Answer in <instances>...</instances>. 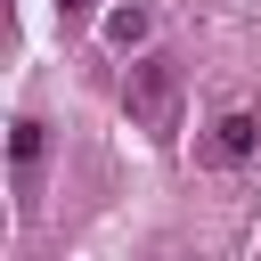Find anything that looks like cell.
<instances>
[{"label":"cell","mask_w":261,"mask_h":261,"mask_svg":"<svg viewBox=\"0 0 261 261\" xmlns=\"http://www.w3.org/2000/svg\"><path fill=\"white\" fill-rule=\"evenodd\" d=\"M106 33H114V49H130V41H147V8H122V16L106 24Z\"/></svg>","instance_id":"cell-4"},{"label":"cell","mask_w":261,"mask_h":261,"mask_svg":"<svg viewBox=\"0 0 261 261\" xmlns=\"http://www.w3.org/2000/svg\"><path fill=\"white\" fill-rule=\"evenodd\" d=\"M8 147H16V179H33V163H41V122H33V114H24V122H16V139H8Z\"/></svg>","instance_id":"cell-3"},{"label":"cell","mask_w":261,"mask_h":261,"mask_svg":"<svg viewBox=\"0 0 261 261\" xmlns=\"http://www.w3.org/2000/svg\"><path fill=\"white\" fill-rule=\"evenodd\" d=\"M122 114L139 122V130H179V65L163 57V49H147L130 73H122Z\"/></svg>","instance_id":"cell-1"},{"label":"cell","mask_w":261,"mask_h":261,"mask_svg":"<svg viewBox=\"0 0 261 261\" xmlns=\"http://www.w3.org/2000/svg\"><path fill=\"white\" fill-rule=\"evenodd\" d=\"M73 8H90V0H65V16H73Z\"/></svg>","instance_id":"cell-5"},{"label":"cell","mask_w":261,"mask_h":261,"mask_svg":"<svg viewBox=\"0 0 261 261\" xmlns=\"http://www.w3.org/2000/svg\"><path fill=\"white\" fill-rule=\"evenodd\" d=\"M253 147H261V122H253V106H228V114L212 122V155H220V163H245Z\"/></svg>","instance_id":"cell-2"}]
</instances>
